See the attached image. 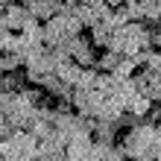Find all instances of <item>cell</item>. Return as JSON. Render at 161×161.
I'll use <instances>...</instances> for the list:
<instances>
[{"instance_id": "1", "label": "cell", "mask_w": 161, "mask_h": 161, "mask_svg": "<svg viewBox=\"0 0 161 161\" xmlns=\"http://www.w3.org/2000/svg\"><path fill=\"white\" fill-rule=\"evenodd\" d=\"M120 153H123V158L147 155V158L158 161V155H161V132H158V126L155 123H147V120H138L126 132V138L120 144Z\"/></svg>"}, {"instance_id": "2", "label": "cell", "mask_w": 161, "mask_h": 161, "mask_svg": "<svg viewBox=\"0 0 161 161\" xmlns=\"http://www.w3.org/2000/svg\"><path fill=\"white\" fill-rule=\"evenodd\" d=\"M38 141L26 129H9L0 138V161H35Z\"/></svg>"}, {"instance_id": "3", "label": "cell", "mask_w": 161, "mask_h": 161, "mask_svg": "<svg viewBox=\"0 0 161 161\" xmlns=\"http://www.w3.org/2000/svg\"><path fill=\"white\" fill-rule=\"evenodd\" d=\"M100 103H103V94L94 91V88H73V94H70L73 111L79 117H88V120H94L100 114Z\"/></svg>"}, {"instance_id": "4", "label": "cell", "mask_w": 161, "mask_h": 161, "mask_svg": "<svg viewBox=\"0 0 161 161\" xmlns=\"http://www.w3.org/2000/svg\"><path fill=\"white\" fill-rule=\"evenodd\" d=\"M59 47H64V53L70 56V62H76L79 68H94V47H91V41H88V35H70V38H64V44H59Z\"/></svg>"}, {"instance_id": "5", "label": "cell", "mask_w": 161, "mask_h": 161, "mask_svg": "<svg viewBox=\"0 0 161 161\" xmlns=\"http://www.w3.org/2000/svg\"><path fill=\"white\" fill-rule=\"evenodd\" d=\"M132 82H135V91L141 97H147L149 103H158V97H161V73L158 70L141 68L138 73H132Z\"/></svg>"}, {"instance_id": "6", "label": "cell", "mask_w": 161, "mask_h": 161, "mask_svg": "<svg viewBox=\"0 0 161 161\" xmlns=\"http://www.w3.org/2000/svg\"><path fill=\"white\" fill-rule=\"evenodd\" d=\"M41 32H44V47L64 44V38H70V32H68V15H53L50 21L41 24Z\"/></svg>"}, {"instance_id": "7", "label": "cell", "mask_w": 161, "mask_h": 161, "mask_svg": "<svg viewBox=\"0 0 161 161\" xmlns=\"http://www.w3.org/2000/svg\"><path fill=\"white\" fill-rule=\"evenodd\" d=\"M59 3L62 0H21V6L26 9V15L35 21H50L53 15H59Z\"/></svg>"}, {"instance_id": "8", "label": "cell", "mask_w": 161, "mask_h": 161, "mask_svg": "<svg viewBox=\"0 0 161 161\" xmlns=\"http://www.w3.org/2000/svg\"><path fill=\"white\" fill-rule=\"evenodd\" d=\"M24 21H26V9H24L21 3L3 6V12H0V26H3L6 32H21Z\"/></svg>"}, {"instance_id": "9", "label": "cell", "mask_w": 161, "mask_h": 161, "mask_svg": "<svg viewBox=\"0 0 161 161\" xmlns=\"http://www.w3.org/2000/svg\"><path fill=\"white\" fill-rule=\"evenodd\" d=\"M91 138L97 141V144H114V138H117V123H114V120H100V117H94V120H91Z\"/></svg>"}, {"instance_id": "10", "label": "cell", "mask_w": 161, "mask_h": 161, "mask_svg": "<svg viewBox=\"0 0 161 161\" xmlns=\"http://www.w3.org/2000/svg\"><path fill=\"white\" fill-rule=\"evenodd\" d=\"M38 155H53V158H62L64 155V138L56 129L38 141Z\"/></svg>"}, {"instance_id": "11", "label": "cell", "mask_w": 161, "mask_h": 161, "mask_svg": "<svg viewBox=\"0 0 161 161\" xmlns=\"http://www.w3.org/2000/svg\"><path fill=\"white\" fill-rule=\"evenodd\" d=\"M123 100L117 97V94H106V97H103V103H100V120H117L120 114H123Z\"/></svg>"}, {"instance_id": "12", "label": "cell", "mask_w": 161, "mask_h": 161, "mask_svg": "<svg viewBox=\"0 0 161 161\" xmlns=\"http://www.w3.org/2000/svg\"><path fill=\"white\" fill-rule=\"evenodd\" d=\"M149 106H153V103H149L147 97H141V94H135V97H129L126 103H123V108H126V114L138 117V120H144V117H147Z\"/></svg>"}, {"instance_id": "13", "label": "cell", "mask_w": 161, "mask_h": 161, "mask_svg": "<svg viewBox=\"0 0 161 161\" xmlns=\"http://www.w3.org/2000/svg\"><path fill=\"white\" fill-rule=\"evenodd\" d=\"M138 9H141V21L155 26L158 18H161V3L158 0H138Z\"/></svg>"}, {"instance_id": "14", "label": "cell", "mask_w": 161, "mask_h": 161, "mask_svg": "<svg viewBox=\"0 0 161 161\" xmlns=\"http://www.w3.org/2000/svg\"><path fill=\"white\" fill-rule=\"evenodd\" d=\"M79 73H82V68H79L76 62H62L59 68H56V76H59V79H62L64 85H70V88H73V85H76Z\"/></svg>"}, {"instance_id": "15", "label": "cell", "mask_w": 161, "mask_h": 161, "mask_svg": "<svg viewBox=\"0 0 161 161\" xmlns=\"http://www.w3.org/2000/svg\"><path fill=\"white\" fill-rule=\"evenodd\" d=\"M88 41H91V47H106V41H108V35H111V26H106L103 21H97V24H91L88 26Z\"/></svg>"}, {"instance_id": "16", "label": "cell", "mask_w": 161, "mask_h": 161, "mask_svg": "<svg viewBox=\"0 0 161 161\" xmlns=\"http://www.w3.org/2000/svg\"><path fill=\"white\" fill-rule=\"evenodd\" d=\"M117 59H120L117 53H111V50H106L103 56H97V59H94V68H97L100 73H111V70H114V64H117Z\"/></svg>"}, {"instance_id": "17", "label": "cell", "mask_w": 161, "mask_h": 161, "mask_svg": "<svg viewBox=\"0 0 161 161\" xmlns=\"http://www.w3.org/2000/svg\"><path fill=\"white\" fill-rule=\"evenodd\" d=\"M21 70V56L18 53H0V73H15Z\"/></svg>"}, {"instance_id": "18", "label": "cell", "mask_w": 161, "mask_h": 161, "mask_svg": "<svg viewBox=\"0 0 161 161\" xmlns=\"http://www.w3.org/2000/svg\"><path fill=\"white\" fill-rule=\"evenodd\" d=\"M135 70H138V68H135V64L129 62V56H120V59H117V64H114V70H111V73H114V76H120V79H129V76H132Z\"/></svg>"}, {"instance_id": "19", "label": "cell", "mask_w": 161, "mask_h": 161, "mask_svg": "<svg viewBox=\"0 0 161 161\" xmlns=\"http://www.w3.org/2000/svg\"><path fill=\"white\" fill-rule=\"evenodd\" d=\"M94 79H97V68H82V73H79V79H76L73 88H94Z\"/></svg>"}, {"instance_id": "20", "label": "cell", "mask_w": 161, "mask_h": 161, "mask_svg": "<svg viewBox=\"0 0 161 161\" xmlns=\"http://www.w3.org/2000/svg\"><path fill=\"white\" fill-rule=\"evenodd\" d=\"M144 68H149V70H158V68H161V53H158V50H147Z\"/></svg>"}, {"instance_id": "21", "label": "cell", "mask_w": 161, "mask_h": 161, "mask_svg": "<svg viewBox=\"0 0 161 161\" xmlns=\"http://www.w3.org/2000/svg\"><path fill=\"white\" fill-rule=\"evenodd\" d=\"M6 35H9V32L3 30V26H0V53H3V41H6Z\"/></svg>"}, {"instance_id": "22", "label": "cell", "mask_w": 161, "mask_h": 161, "mask_svg": "<svg viewBox=\"0 0 161 161\" xmlns=\"http://www.w3.org/2000/svg\"><path fill=\"white\" fill-rule=\"evenodd\" d=\"M103 3H106L108 9H114V6H120V3H123V0H103Z\"/></svg>"}, {"instance_id": "23", "label": "cell", "mask_w": 161, "mask_h": 161, "mask_svg": "<svg viewBox=\"0 0 161 161\" xmlns=\"http://www.w3.org/2000/svg\"><path fill=\"white\" fill-rule=\"evenodd\" d=\"M9 3H15V0H0V6H9Z\"/></svg>"}, {"instance_id": "24", "label": "cell", "mask_w": 161, "mask_h": 161, "mask_svg": "<svg viewBox=\"0 0 161 161\" xmlns=\"http://www.w3.org/2000/svg\"><path fill=\"white\" fill-rule=\"evenodd\" d=\"M129 3H138V0H123V6H129Z\"/></svg>"}]
</instances>
